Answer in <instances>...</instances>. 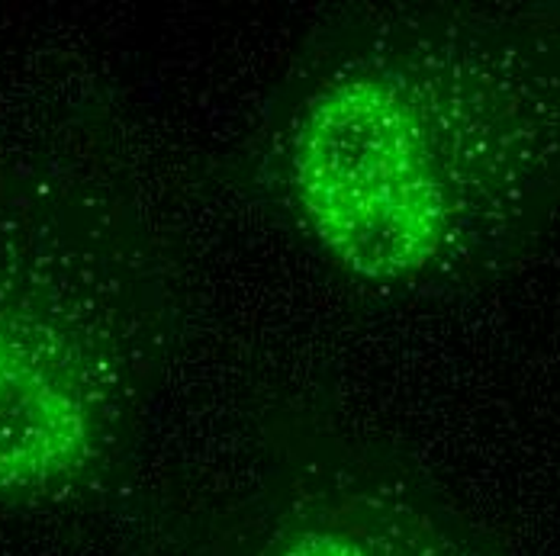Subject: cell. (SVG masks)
<instances>
[{"mask_svg":"<svg viewBox=\"0 0 560 556\" xmlns=\"http://www.w3.org/2000/svg\"><path fill=\"white\" fill-rule=\"evenodd\" d=\"M287 162L303 223L358 277L500 268L560 210V7L451 10L338 64Z\"/></svg>","mask_w":560,"mask_h":556,"instance_id":"1","label":"cell"},{"mask_svg":"<svg viewBox=\"0 0 560 556\" xmlns=\"http://www.w3.org/2000/svg\"><path fill=\"white\" fill-rule=\"evenodd\" d=\"M94 438V395L68 351L0 312V496L78 473Z\"/></svg>","mask_w":560,"mask_h":556,"instance_id":"2","label":"cell"},{"mask_svg":"<svg viewBox=\"0 0 560 556\" xmlns=\"http://www.w3.org/2000/svg\"><path fill=\"white\" fill-rule=\"evenodd\" d=\"M271 556H384L371 541L341 528H306L283 541Z\"/></svg>","mask_w":560,"mask_h":556,"instance_id":"3","label":"cell"}]
</instances>
